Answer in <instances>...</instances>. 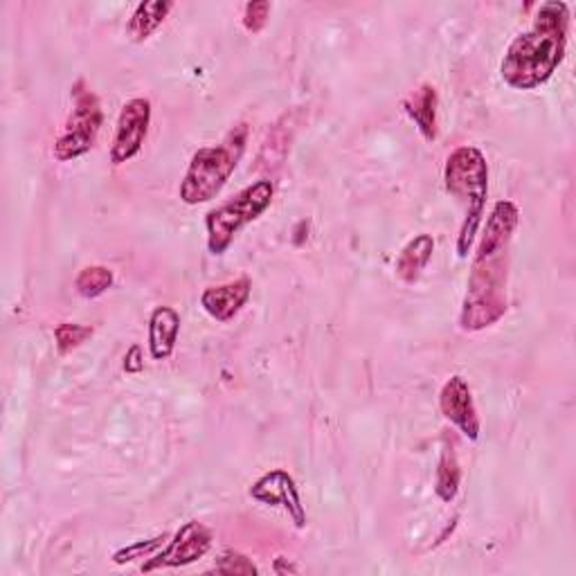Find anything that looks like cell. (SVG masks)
I'll use <instances>...</instances> for the list:
<instances>
[{"label":"cell","instance_id":"cell-13","mask_svg":"<svg viewBox=\"0 0 576 576\" xmlns=\"http://www.w3.org/2000/svg\"><path fill=\"white\" fill-rule=\"evenodd\" d=\"M437 104L439 98L433 84H422L413 95H407L403 100V111L417 124L420 133L428 142L437 140Z\"/></svg>","mask_w":576,"mask_h":576},{"label":"cell","instance_id":"cell-10","mask_svg":"<svg viewBox=\"0 0 576 576\" xmlns=\"http://www.w3.org/2000/svg\"><path fill=\"white\" fill-rule=\"evenodd\" d=\"M442 415L471 442L479 439V417L473 392L462 376H451L439 392Z\"/></svg>","mask_w":576,"mask_h":576},{"label":"cell","instance_id":"cell-8","mask_svg":"<svg viewBox=\"0 0 576 576\" xmlns=\"http://www.w3.org/2000/svg\"><path fill=\"white\" fill-rule=\"evenodd\" d=\"M149 124H151V102L149 100L135 98L122 107L113 146H111L113 164H124L142 151L146 133H149Z\"/></svg>","mask_w":576,"mask_h":576},{"label":"cell","instance_id":"cell-3","mask_svg":"<svg viewBox=\"0 0 576 576\" xmlns=\"http://www.w3.org/2000/svg\"><path fill=\"white\" fill-rule=\"evenodd\" d=\"M444 181L451 196L464 205V225L457 239V253L462 260H466L486 208L488 164L484 153L471 144L457 146L446 160Z\"/></svg>","mask_w":576,"mask_h":576},{"label":"cell","instance_id":"cell-5","mask_svg":"<svg viewBox=\"0 0 576 576\" xmlns=\"http://www.w3.org/2000/svg\"><path fill=\"white\" fill-rule=\"evenodd\" d=\"M275 188L271 181H257L234 194L230 201L216 205L205 216L208 249L212 255H223L234 236L253 221H257L273 203Z\"/></svg>","mask_w":576,"mask_h":576},{"label":"cell","instance_id":"cell-17","mask_svg":"<svg viewBox=\"0 0 576 576\" xmlns=\"http://www.w3.org/2000/svg\"><path fill=\"white\" fill-rule=\"evenodd\" d=\"M113 271L107 269V266H87L81 269L77 280H74V289L81 297L87 300H93V297H100L104 295L111 286H113Z\"/></svg>","mask_w":576,"mask_h":576},{"label":"cell","instance_id":"cell-20","mask_svg":"<svg viewBox=\"0 0 576 576\" xmlns=\"http://www.w3.org/2000/svg\"><path fill=\"white\" fill-rule=\"evenodd\" d=\"M269 14H271V3H266V0L249 3L243 10V28L253 34H260L269 23Z\"/></svg>","mask_w":576,"mask_h":576},{"label":"cell","instance_id":"cell-9","mask_svg":"<svg viewBox=\"0 0 576 576\" xmlns=\"http://www.w3.org/2000/svg\"><path fill=\"white\" fill-rule=\"evenodd\" d=\"M251 498L269 507H282L297 529L306 527V512L300 501V491L295 486V479L286 471L277 468L262 475L251 488Z\"/></svg>","mask_w":576,"mask_h":576},{"label":"cell","instance_id":"cell-15","mask_svg":"<svg viewBox=\"0 0 576 576\" xmlns=\"http://www.w3.org/2000/svg\"><path fill=\"white\" fill-rule=\"evenodd\" d=\"M172 10H174L172 0H144V3L135 8V12L127 23V37L133 43L146 41L164 23V19L170 17Z\"/></svg>","mask_w":576,"mask_h":576},{"label":"cell","instance_id":"cell-2","mask_svg":"<svg viewBox=\"0 0 576 576\" xmlns=\"http://www.w3.org/2000/svg\"><path fill=\"white\" fill-rule=\"evenodd\" d=\"M569 34V8L543 3L532 30L518 34L505 52L501 74L516 91H534L554 77L565 59Z\"/></svg>","mask_w":576,"mask_h":576},{"label":"cell","instance_id":"cell-21","mask_svg":"<svg viewBox=\"0 0 576 576\" xmlns=\"http://www.w3.org/2000/svg\"><path fill=\"white\" fill-rule=\"evenodd\" d=\"M219 574H257L255 563L239 552H225L216 565Z\"/></svg>","mask_w":576,"mask_h":576},{"label":"cell","instance_id":"cell-19","mask_svg":"<svg viewBox=\"0 0 576 576\" xmlns=\"http://www.w3.org/2000/svg\"><path fill=\"white\" fill-rule=\"evenodd\" d=\"M168 540H170L168 534L155 536V538H151V540H140V543H135V545H131V547H124V549L115 552V554H113V563L124 565V563H131V560H135V558L153 556Z\"/></svg>","mask_w":576,"mask_h":576},{"label":"cell","instance_id":"cell-6","mask_svg":"<svg viewBox=\"0 0 576 576\" xmlns=\"http://www.w3.org/2000/svg\"><path fill=\"white\" fill-rule=\"evenodd\" d=\"M72 111L63 124L61 135L54 142V158L61 162L87 155L100 135L104 113L100 98L87 89L84 81H77L72 89Z\"/></svg>","mask_w":576,"mask_h":576},{"label":"cell","instance_id":"cell-7","mask_svg":"<svg viewBox=\"0 0 576 576\" xmlns=\"http://www.w3.org/2000/svg\"><path fill=\"white\" fill-rule=\"evenodd\" d=\"M212 547V532L192 521L185 523L174 538L168 543V547L155 552L144 565L142 572H155V569H168V567H185L199 558H203Z\"/></svg>","mask_w":576,"mask_h":576},{"label":"cell","instance_id":"cell-11","mask_svg":"<svg viewBox=\"0 0 576 576\" xmlns=\"http://www.w3.org/2000/svg\"><path fill=\"white\" fill-rule=\"evenodd\" d=\"M253 282L249 277H239L234 282L212 286L201 295V306L208 315H212L219 322H230L243 306L251 300Z\"/></svg>","mask_w":576,"mask_h":576},{"label":"cell","instance_id":"cell-12","mask_svg":"<svg viewBox=\"0 0 576 576\" xmlns=\"http://www.w3.org/2000/svg\"><path fill=\"white\" fill-rule=\"evenodd\" d=\"M181 313L172 306H155L149 317V352L153 361H168L179 343Z\"/></svg>","mask_w":576,"mask_h":576},{"label":"cell","instance_id":"cell-18","mask_svg":"<svg viewBox=\"0 0 576 576\" xmlns=\"http://www.w3.org/2000/svg\"><path fill=\"white\" fill-rule=\"evenodd\" d=\"M95 334V329L89 324H74V322H61L54 326V341L57 350L61 356L70 354L72 350L84 345L91 336Z\"/></svg>","mask_w":576,"mask_h":576},{"label":"cell","instance_id":"cell-16","mask_svg":"<svg viewBox=\"0 0 576 576\" xmlns=\"http://www.w3.org/2000/svg\"><path fill=\"white\" fill-rule=\"evenodd\" d=\"M459 479H462V468H459V462H457V455H455V448L453 444H444V453H442V459H439V468H437V496L444 501V503H451L455 501L457 491H459Z\"/></svg>","mask_w":576,"mask_h":576},{"label":"cell","instance_id":"cell-4","mask_svg":"<svg viewBox=\"0 0 576 576\" xmlns=\"http://www.w3.org/2000/svg\"><path fill=\"white\" fill-rule=\"evenodd\" d=\"M245 142H249V127L239 124L225 135L221 144L199 149L192 155L190 168L181 183V201L185 205H201L216 199L234 174L245 151Z\"/></svg>","mask_w":576,"mask_h":576},{"label":"cell","instance_id":"cell-14","mask_svg":"<svg viewBox=\"0 0 576 576\" xmlns=\"http://www.w3.org/2000/svg\"><path fill=\"white\" fill-rule=\"evenodd\" d=\"M435 253V239L431 234H417L405 243L396 260V275L405 284H415Z\"/></svg>","mask_w":576,"mask_h":576},{"label":"cell","instance_id":"cell-1","mask_svg":"<svg viewBox=\"0 0 576 576\" xmlns=\"http://www.w3.org/2000/svg\"><path fill=\"white\" fill-rule=\"evenodd\" d=\"M518 221L521 210L514 201H498L493 205L471 266L459 315V326L464 332H482L507 313L509 249Z\"/></svg>","mask_w":576,"mask_h":576}]
</instances>
